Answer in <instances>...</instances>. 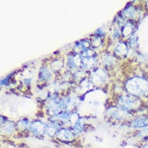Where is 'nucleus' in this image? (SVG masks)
I'll return each instance as SVG.
<instances>
[{
    "label": "nucleus",
    "instance_id": "obj_1",
    "mask_svg": "<svg viewBox=\"0 0 148 148\" xmlns=\"http://www.w3.org/2000/svg\"><path fill=\"white\" fill-rule=\"evenodd\" d=\"M134 128H144L148 126V118L142 117L135 119L132 123Z\"/></svg>",
    "mask_w": 148,
    "mask_h": 148
},
{
    "label": "nucleus",
    "instance_id": "obj_2",
    "mask_svg": "<svg viewBox=\"0 0 148 148\" xmlns=\"http://www.w3.org/2000/svg\"><path fill=\"white\" fill-rule=\"evenodd\" d=\"M144 148H148V145H146V146H145Z\"/></svg>",
    "mask_w": 148,
    "mask_h": 148
}]
</instances>
